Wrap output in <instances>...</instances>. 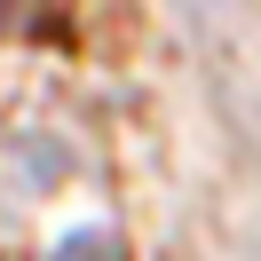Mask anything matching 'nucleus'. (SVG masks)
Segmentation results:
<instances>
[{
    "label": "nucleus",
    "mask_w": 261,
    "mask_h": 261,
    "mask_svg": "<svg viewBox=\"0 0 261 261\" xmlns=\"http://www.w3.org/2000/svg\"><path fill=\"white\" fill-rule=\"evenodd\" d=\"M64 261H119V238H71Z\"/></svg>",
    "instance_id": "1"
}]
</instances>
